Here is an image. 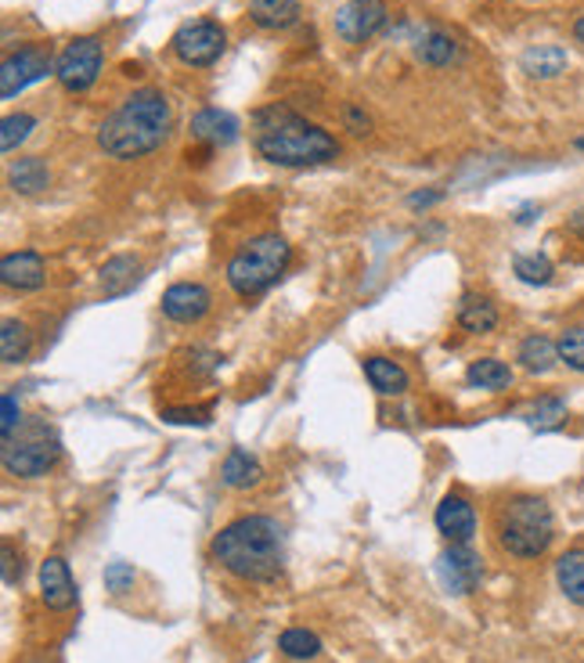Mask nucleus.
Instances as JSON below:
<instances>
[{"label": "nucleus", "mask_w": 584, "mask_h": 663, "mask_svg": "<svg viewBox=\"0 0 584 663\" xmlns=\"http://www.w3.org/2000/svg\"><path fill=\"white\" fill-rule=\"evenodd\" d=\"M134 580H137V574H134L131 563H109V566H105V588H109L112 595H126V591L134 588Z\"/></svg>", "instance_id": "obj_34"}, {"label": "nucleus", "mask_w": 584, "mask_h": 663, "mask_svg": "<svg viewBox=\"0 0 584 663\" xmlns=\"http://www.w3.org/2000/svg\"><path fill=\"white\" fill-rule=\"evenodd\" d=\"M0 281H4V289L37 292L44 289V281H48V264H44V256L33 253V249L4 253V260H0Z\"/></svg>", "instance_id": "obj_16"}, {"label": "nucleus", "mask_w": 584, "mask_h": 663, "mask_svg": "<svg viewBox=\"0 0 584 663\" xmlns=\"http://www.w3.org/2000/svg\"><path fill=\"white\" fill-rule=\"evenodd\" d=\"M365 378L379 397H401L407 389V372L390 358H365Z\"/></svg>", "instance_id": "obj_24"}, {"label": "nucleus", "mask_w": 584, "mask_h": 663, "mask_svg": "<svg viewBox=\"0 0 584 663\" xmlns=\"http://www.w3.org/2000/svg\"><path fill=\"white\" fill-rule=\"evenodd\" d=\"M209 555L245 584H271L285 566V538L275 516L250 513L220 527L209 541Z\"/></svg>", "instance_id": "obj_1"}, {"label": "nucleus", "mask_w": 584, "mask_h": 663, "mask_svg": "<svg viewBox=\"0 0 584 663\" xmlns=\"http://www.w3.org/2000/svg\"><path fill=\"white\" fill-rule=\"evenodd\" d=\"M170 123H173V109L167 94L156 87H142L126 94L120 109L98 126V148L109 159H120V162L151 156V152L162 148V141L170 137Z\"/></svg>", "instance_id": "obj_3"}, {"label": "nucleus", "mask_w": 584, "mask_h": 663, "mask_svg": "<svg viewBox=\"0 0 584 663\" xmlns=\"http://www.w3.org/2000/svg\"><path fill=\"white\" fill-rule=\"evenodd\" d=\"M105 65V47L98 37H76L62 47L54 62V80L62 83V91L69 94H87L98 83Z\"/></svg>", "instance_id": "obj_7"}, {"label": "nucleus", "mask_w": 584, "mask_h": 663, "mask_svg": "<svg viewBox=\"0 0 584 663\" xmlns=\"http://www.w3.org/2000/svg\"><path fill=\"white\" fill-rule=\"evenodd\" d=\"M162 422L173 425H206L209 411L206 408H162Z\"/></svg>", "instance_id": "obj_35"}, {"label": "nucleus", "mask_w": 584, "mask_h": 663, "mask_svg": "<svg viewBox=\"0 0 584 663\" xmlns=\"http://www.w3.org/2000/svg\"><path fill=\"white\" fill-rule=\"evenodd\" d=\"M459 328L470 336H487L498 328V306L484 292H465L459 303Z\"/></svg>", "instance_id": "obj_18"}, {"label": "nucleus", "mask_w": 584, "mask_h": 663, "mask_svg": "<svg viewBox=\"0 0 584 663\" xmlns=\"http://www.w3.org/2000/svg\"><path fill=\"white\" fill-rule=\"evenodd\" d=\"M278 653L289 660H318L321 656V638L307 631V627H285L278 635Z\"/></svg>", "instance_id": "obj_28"}, {"label": "nucleus", "mask_w": 584, "mask_h": 663, "mask_svg": "<svg viewBox=\"0 0 584 663\" xmlns=\"http://www.w3.org/2000/svg\"><path fill=\"white\" fill-rule=\"evenodd\" d=\"M33 130H37V116L29 112H11L4 116V123H0V152H15L22 141H26Z\"/></svg>", "instance_id": "obj_32"}, {"label": "nucleus", "mask_w": 584, "mask_h": 663, "mask_svg": "<svg viewBox=\"0 0 584 663\" xmlns=\"http://www.w3.org/2000/svg\"><path fill=\"white\" fill-rule=\"evenodd\" d=\"M40 599H44V606L54 613H65L76 606L80 591H76L73 570H69V563L62 555H48V559L40 563Z\"/></svg>", "instance_id": "obj_14"}, {"label": "nucleus", "mask_w": 584, "mask_h": 663, "mask_svg": "<svg viewBox=\"0 0 584 663\" xmlns=\"http://www.w3.org/2000/svg\"><path fill=\"white\" fill-rule=\"evenodd\" d=\"M220 483L231 491H253L264 483V466L242 447H231L224 461H220Z\"/></svg>", "instance_id": "obj_17"}, {"label": "nucleus", "mask_w": 584, "mask_h": 663, "mask_svg": "<svg viewBox=\"0 0 584 663\" xmlns=\"http://www.w3.org/2000/svg\"><path fill=\"white\" fill-rule=\"evenodd\" d=\"M15 566H19V570H22V563H15V544H11V541H4V584L11 588V584H15Z\"/></svg>", "instance_id": "obj_38"}, {"label": "nucleus", "mask_w": 584, "mask_h": 663, "mask_svg": "<svg viewBox=\"0 0 584 663\" xmlns=\"http://www.w3.org/2000/svg\"><path fill=\"white\" fill-rule=\"evenodd\" d=\"M54 62H58V58H51V47H44V44L22 47V51L8 55L4 65H0V98L11 101L15 94L33 87V83L51 73Z\"/></svg>", "instance_id": "obj_9"}, {"label": "nucleus", "mask_w": 584, "mask_h": 663, "mask_svg": "<svg viewBox=\"0 0 584 663\" xmlns=\"http://www.w3.org/2000/svg\"><path fill=\"white\" fill-rule=\"evenodd\" d=\"M415 55H418V62H426V65H434V69H443V65H451L454 58H459V44H454L448 33L429 29L426 37L418 40Z\"/></svg>", "instance_id": "obj_29"}, {"label": "nucleus", "mask_w": 584, "mask_h": 663, "mask_svg": "<svg viewBox=\"0 0 584 663\" xmlns=\"http://www.w3.org/2000/svg\"><path fill=\"white\" fill-rule=\"evenodd\" d=\"M495 538L512 559H542L556 541L552 505L537 494H512L495 508Z\"/></svg>", "instance_id": "obj_4"}, {"label": "nucleus", "mask_w": 584, "mask_h": 663, "mask_svg": "<svg viewBox=\"0 0 584 663\" xmlns=\"http://www.w3.org/2000/svg\"><path fill=\"white\" fill-rule=\"evenodd\" d=\"M303 15V8H300V0H250V19H253V26H260V29H289V26H296Z\"/></svg>", "instance_id": "obj_19"}, {"label": "nucleus", "mask_w": 584, "mask_h": 663, "mask_svg": "<svg viewBox=\"0 0 584 663\" xmlns=\"http://www.w3.org/2000/svg\"><path fill=\"white\" fill-rule=\"evenodd\" d=\"M22 425L19 419V397H15V389H8L4 400H0V433L11 436Z\"/></svg>", "instance_id": "obj_36"}, {"label": "nucleus", "mask_w": 584, "mask_h": 663, "mask_svg": "<svg viewBox=\"0 0 584 663\" xmlns=\"http://www.w3.org/2000/svg\"><path fill=\"white\" fill-rule=\"evenodd\" d=\"M465 383L476 389H487V394H501V389L512 386V369L498 358H480L465 369Z\"/></svg>", "instance_id": "obj_26"}, {"label": "nucleus", "mask_w": 584, "mask_h": 663, "mask_svg": "<svg viewBox=\"0 0 584 663\" xmlns=\"http://www.w3.org/2000/svg\"><path fill=\"white\" fill-rule=\"evenodd\" d=\"M520 65L531 80H556L559 73H567V51L559 44H537L523 51Z\"/></svg>", "instance_id": "obj_21"}, {"label": "nucleus", "mask_w": 584, "mask_h": 663, "mask_svg": "<svg viewBox=\"0 0 584 663\" xmlns=\"http://www.w3.org/2000/svg\"><path fill=\"white\" fill-rule=\"evenodd\" d=\"M556 350H559V361H563L570 372L584 375V325H570L559 332Z\"/></svg>", "instance_id": "obj_33"}, {"label": "nucleus", "mask_w": 584, "mask_h": 663, "mask_svg": "<svg viewBox=\"0 0 584 663\" xmlns=\"http://www.w3.org/2000/svg\"><path fill=\"white\" fill-rule=\"evenodd\" d=\"M516 361H520V369H523V372H531V375H548V372H552L556 364H559L556 339L542 336V332H531V336L520 342Z\"/></svg>", "instance_id": "obj_20"}, {"label": "nucleus", "mask_w": 584, "mask_h": 663, "mask_svg": "<svg viewBox=\"0 0 584 663\" xmlns=\"http://www.w3.org/2000/svg\"><path fill=\"white\" fill-rule=\"evenodd\" d=\"M292 264V245L282 234H256V239L242 242L235 256L228 260V286L235 289L242 300H253L275 286Z\"/></svg>", "instance_id": "obj_5"}, {"label": "nucleus", "mask_w": 584, "mask_h": 663, "mask_svg": "<svg viewBox=\"0 0 584 663\" xmlns=\"http://www.w3.org/2000/svg\"><path fill=\"white\" fill-rule=\"evenodd\" d=\"M137 270H142V260L131 256V253H120V256L105 260L101 270H98L105 296H123L137 281Z\"/></svg>", "instance_id": "obj_25"}, {"label": "nucleus", "mask_w": 584, "mask_h": 663, "mask_svg": "<svg viewBox=\"0 0 584 663\" xmlns=\"http://www.w3.org/2000/svg\"><path fill=\"white\" fill-rule=\"evenodd\" d=\"M437 570H440L443 588L459 591V595H470V591L480 584L484 563H480V555L470 549V544H451V549L437 559Z\"/></svg>", "instance_id": "obj_13"}, {"label": "nucleus", "mask_w": 584, "mask_h": 663, "mask_svg": "<svg viewBox=\"0 0 584 663\" xmlns=\"http://www.w3.org/2000/svg\"><path fill=\"white\" fill-rule=\"evenodd\" d=\"M443 198V192H412L407 195V206L412 209H429V206H437Z\"/></svg>", "instance_id": "obj_39"}, {"label": "nucleus", "mask_w": 584, "mask_h": 663, "mask_svg": "<svg viewBox=\"0 0 584 663\" xmlns=\"http://www.w3.org/2000/svg\"><path fill=\"white\" fill-rule=\"evenodd\" d=\"M214 311V292L198 281H173V286L162 292V314L178 325H195Z\"/></svg>", "instance_id": "obj_12"}, {"label": "nucleus", "mask_w": 584, "mask_h": 663, "mask_svg": "<svg viewBox=\"0 0 584 663\" xmlns=\"http://www.w3.org/2000/svg\"><path fill=\"white\" fill-rule=\"evenodd\" d=\"M512 270H516L520 281H527V286H548L556 275L552 260H548L545 253H520L512 256Z\"/></svg>", "instance_id": "obj_30"}, {"label": "nucleus", "mask_w": 584, "mask_h": 663, "mask_svg": "<svg viewBox=\"0 0 584 663\" xmlns=\"http://www.w3.org/2000/svg\"><path fill=\"white\" fill-rule=\"evenodd\" d=\"M556 584L559 591L574 602V606L584 610V549H567L563 555L556 559Z\"/></svg>", "instance_id": "obj_22"}, {"label": "nucleus", "mask_w": 584, "mask_h": 663, "mask_svg": "<svg viewBox=\"0 0 584 663\" xmlns=\"http://www.w3.org/2000/svg\"><path fill=\"white\" fill-rule=\"evenodd\" d=\"M387 19H390L387 0H346V4L336 8L332 26L346 44H368L387 26Z\"/></svg>", "instance_id": "obj_10"}, {"label": "nucleus", "mask_w": 584, "mask_h": 663, "mask_svg": "<svg viewBox=\"0 0 584 663\" xmlns=\"http://www.w3.org/2000/svg\"><path fill=\"white\" fill-rule=\"evenodd\" d=\"M29 350H33V332L26 328V322L8 317V322L0 325V358H4V364H22L29 358Z\"/></svg>", "instance_id": "obj_27"}, {"label": "nucleus", "mask_w": 584, "mask_h": 663, "mask_svg": "<svg viewBox=\"0 0 584 663\" xmlns=\"http://www.w3.org/2000/svg\"><path fill=\"white\" fill-rule=\"evenodd\" d=\"M434 523L451 544H470L476 538L480 519H476V505L470 502V497L459 494V491H448L440 497V505L434 513Z\"/></svg>", "instance_id": "obj_11"}, {"label": "nucleus", "mask_w": 584, "mask_h": 663, "mask_svg": "<svg viewBox=\"0 0 584 663\" xmlns=\"http://www.w3.org/2000/svg\"><path fill=\"white\" fill-rule=\"evenodd\" d=\"M574 145H577V148H581V152H584V134H581V137H577V141H574Z\"/></svg>", "instance_id": "obj_42"}, {"label": "nucleus", "mask_w": 584, "mask_h": 663, "mask_svg": "<svg viewBox=\"0 0 584 663\" xmlns=\"http://www.w3.org/2000/svg\"><path fill=\"white\" fill-rule=\"evenodd\" d=\"M343 126H346L354 137H365L368 130H372V120H368L365 109H357V105H346V109H343Z\"/></svg>", "instance_id": "obj_37"}, {"label": "nucleus", "mask_w": 584, "mask_h": 663, "mask_svg": "<svg viewBox=\"0 0 584 663\" xmlns=\"http://www.w3.org/2000/svg\"><path fill=\"white\" fill-rule=\"evenodd\" d=\"M8 184L11 192H22V195H37L44 188L51 184V173H48V162L40 156H26V159H15L8 166Z\"/></svg>", "instance_id": "obj_23"}, {"label": "nucleus", "mask_w": 584, "mask_h": 663, "mask_svg": "<svg viewBox=\"0 0 584 663\" xmlns=\"http://www.w3.org/2000/svg\"><path fill=\"white\" fill-rule=\"evenodd\" d=\"M192 137L203 141L206 148H228L235 145L239 134H242V123L239 116H231L228 109H217V105H206L192 116Z\"/></svg>", "instance_id": "obj_15"}, {"label": "nucleus", "mask_w": 584, "mask_h": 663, "mask_svg": "<svg viewBox=\"0 0 584 663\" xmlns=\"http://www.w3.org/2000/svg\"><path fill=\"white\" fill-rule=\"evenodd\" d=\"M574 37H577V40L584 44V15H581V19L574 22Z\"/></svg>", "instance_id": "obj_41"}, {"label": "nucleus", "mask_w": 584, "mask_h": 663, "mask_svg": "<svg viewBox=\"0 0 584 663\" xmlns=\"http://www.w3.org/2000/svg\"><path fill=\"white\" fill-rule=\"evenodd\" d=\"M567 228L574 231V234H581V239H584V206H581V209H574V213H570Z\"/></svg>", "instance_id": "obj_40"}, {"label": "nucleus", "mask_w": 584, "mask_h": 663, "mask_svg": "<svg viewBox=\"0 0 584 663\" xmlns=\"http://www.w3.org/2000/svg\"><path fill=\"white\" fill-rule=\"evenodd\" d=\"M62 458V436L54 433L48 419H29L22 422L15 433L4 436L0 447V461H4L8 477L19 480H40L58 466Z\"/></svg>", "instance_id": "obj_6"}, {"label": "nucleus", "mask_w": 584, "mask_h": 663, "mask_svg": "<svg viewBox=\"0 0 584 663\" xmlns=\"http://www.w3.org/2000/svg\"><path fill=\"white\" fill-rule=\"evenodd\" d=\"M170 51L178 55L184 65L206 69L220 62V55L228 51V33L214 19H192L170 37Z\"/></svg>", "instance_id": "obj_8"}, {"label": "nucleus", "mask_w": 584, "mask_h": 663, "mask_svg": "<svg viewBox=\"0 0 584 663\" xmlns=\"http://www.w3.org/2000/svg\"><path fill=\"white\" fill-rule=\"evenodd\" d=\"M527 422H531V430H537V433L559 430V425L567 422V400L563 397H542L527 411Z\"/></svg>", "instance_id": "obj_31"}, {"label": "nucleus", "mask_w": 584, "mask_h": 663, "mask_svg": "<svg viewBox=\"0 0 584 663\" xmlns=\"http://www.w3.org/2000/svg\"><path fill=\"white\" fill-rule=\"evenodd\" d=\"M253 148L275 166H321L340 159V141L285 105L253 112Z\"/></svg>", "instance_id": "obj_2"}]
</instances>
